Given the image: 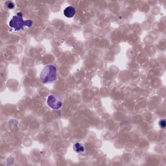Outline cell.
<instances>
[{"label": "cell", "instance_id": "obj_1", "mask_svg": "<svg viewBox=\"0 0 166 166\" xmlns=\"http://www.w3.org/2000/svg\"><path fill=\"white\" fill-rule=\"evenodd\" d=\"M57 68L55 66L49 65L46 66L40 73L41 81L44 84L55 81L57 79Z\"/></svg>", "mask_w": 166, "mask_h": 166}, {"label": "cell", "instance_id": "obj_2", "mask_svg": "<svg viewBox=\"0 0 166 166\" xmlns=\"http://www.w3.org/2000/svg\"><path fill=\"white\" fill-rule=\"evenodd\" d=\"M32 25H33L32 20H24L23 17H22V14L21 12H19L17 15L14 16L12 18L10 22H9V26L13 28L15 31H17L24 29V27L25 26L31 27Z\"/></svg>", "mask_w": 166, "mask_h": 166}, {"label": "cell", "instance_id": "obj_3", "mask_svg": "<svg viewBox=\"0 0 166 166\" xmlns=\"http://www.w3.org/2000/svg\"><path fill=\"white\" fill-rule=\"evenodd\" d=\"M47 103L53 110H59L62 106V99L59 95H51L47 98Z\"/></svg>", "mask_w": 166, "mask_h": 166}, {"label": "cell", "instance_id": "obj_4", "mask_svg": "<svg viewBox=\"0 0 166 166\" xmlns=\"http://www.w3.org/2000/svg\"><path fill=\"white\" fill-rule=\"evenodd\" d=\"M75 8L69 6V7H66L65 10L64 11V14L67 18H72L75 16Z\"/></svg>", "mask_w": 166, "mask_h": 166}, {"label": "cell", "instance_id": "obj_5", "mask_svg": "<svg viewBox=\"0 0 166 166\" xmlns=\"http://www.w3.org/2000/svg\"><path fill=\"white\" fill-rule=\"evenodd\" d=\"M73 149H74L75 151L80 153V152H83L84 151V147L81 143H76L74 144V146H73Z\"/></svg>", "mask_w": 166, "mask_h": 166}, {"label": "cell", "instance_id": "obj_6", "mask_svg": "<svg viewBox=\"0 0 166 166\" xmlns=\"http://www.w3.org/2000/svg\"><path fill=\"white\" fill-rule=\"evenodd\" d=\"M6 5H7V7L9 9H12V8H14V4L12 2H11V1H8L6 3Z\"/></svg>", "mask_w": 166, "mask_h": 166}, {"label": "cell", "instance_id": "obj_7", "mask_svg": "<svg viewBox=\"0 0 166 166\" xmlns=\"http://www.w3.org/2000/svg\"><path fill=\"white\" fill-rule=\"evenodd\" d=\"M160 127H162V128H164V127H165V121L164 120H162L161 121H160Z\"/></svg>", "mask_w": 166, "mask_h": 166}]
</instances>
